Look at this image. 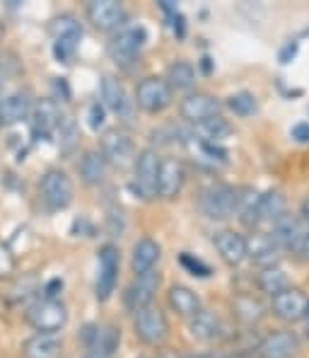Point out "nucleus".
Instances as JSON below:
<instances>
[{
    "label": "nucleus",
    "instance_id": "7c9ffc66",
    "mask_svg": "<svg viewBox=\"0 0 309 358\" xmlns=\"http://www.w3.org/2000/svg\"><path fill=\"white\" fill-rule=\"evenodd\" d=\"M49 34L54 41L66 39H82V27L73 15H59L49 22Z\"/></svg>",
    "mask_w": 309,
    "mask_h": 358
},
{
    "label": "nucleus",
    "instance_id": "473e14b6",
    "mask_svg": "<svg viewBox=\"0 0 309 358\" xmlns=\"http://www.w3.org/2000/svg\"><path fill=\"white\" fill-rule=\"evenodd\" d=\"M196 134L201 136V143H218L232 134V126L225 117H213L203 124H196Z\"/></svg>",
    "mask_w": 309,
    "mask_h": 358
},
{
    "label": "nucleus",
    "instance_id": "39448f33",
    "mask_svg": "<svg viewBox=\"0 0 309 358\" xmlns=\"http://www.w3.org/2000/svg\"><path fill=\"white\" fill-rule=\"evenodd\" d=\"M133 331H135V339H140L143 344L148 346L162 344L167 339V334H169L167 315L157 305H148V308L138 310L133 315Z\"/></svg>",
    "mask_w": 309,
    "mask_h": 358
},
{
    "label": "nucleus",
    "instance_id": "72a5a7b5",
    "mask_svg": "<svg viewBox=\"0 0 309 358\" xmlns=\"http://www.w3.org/2000/svg\"><path fill=\"white\" fill-rule=\"evenodd\" d=\"M167 83L172 90H188L196 83V68L188 61H174L167 68Z\"/></svg>",
    "mask_w": 309,
    "mask_h": 358
},
{
    "label": "nucleus",
    "instance_id": "aec40b11",
    "mask_svg": "<svg viewBox=\"0 0 309 358\" xmlns=\"http://www.w3.org/2000/svg\"><path fill=\"white\" fill-rule=\"evenodd\" d=\"M162 247L160 242H155L153 238H143L135 242L133 255H130V268H133L135 276H145V273L155 271V264L160 262Z\"/></svg>",
    "mask_w": 309,
    "mask_h": 358
},
{
    "label": "nucleus",
    "instance_id": "412c9836",
    "mask_svg": "<svg viewBox=\"0 0 309 358\" xmlns=\"http://www.w3.org/2000/svg\"><path fill=\"white\" fill-rule=\"evenodd\" d=\"M34 109L29 92H13L0 97V121L3 124H20L22 119H27Z\"/></svg>",
    "mask_w": 309,
    "mask_h": 358
},
{
    "label": "nucleus",
    "instance_id": "6ab92c4d",
    "mask_svg": "<svg viewBox=\"0 0 309 358\" xmlns=\"http://www.w3.org/2000/svg\"><path fill=\"white\" fill-rule=\"evenodd\" d=\"M307 233H309V228L302 223L300 215L285 213L278 223L273 225V238L280 247H285V250H300Z\"/></svg>",
    "mask_w": 309,
    "mask_h": 358
},
{
    "label": "nucleus",
    "instance_id": "5701e85b",
    "mask_svg": "<svg viewBox=\"0 0 309 358\" xmlns=\"http://www.w3.org/2000/svg\"><path fill=\"white\" fill-rule=\"evenodd\" d=\"M24 358H59L61 356V339L56 334H31L22 344Z\"/></svg>",
    "mask_w": 309,
    "mask_h": 358
},
{
    "label": "nucleus",
    "instance_id": "8fccbe9b",
    "mask_svg": "<svg viewBox=\"0 0 309 358\" xmlns=\"http://www.w3.org/2000/svg\"><path fill=\"white\" fill-rule=\"evenodd\" d=\"M201 68H203V73H211V59H203Z\"/></svg>",
    "mask_w": 309,
    "mask_h": 358
},
{
    "label": "nucleus",
    "instance_id": "a19ab883",
    "mask_svg": "<svg viewBox=\"0 0 309 358\" xmlns=\"http://www.w3.org/2000/svg\"><path fill=\"white\" fill-rule=\"evenodd\" d=\"M201 150L206 152L211 160H220V162H225V157H227V152H225L223 148H220L218 143H201Z\"/></svg>",
    "mask_w": 309,
    "mask_h": 358
},
{
    "label": "nucleus",
    "instance_id": "4d7b16f0",
    "mask_svg": "<svg viewBox=\"0 0 309 358\" xmlns=\"http://www.w3.org/2000/svg\"><path fill=\"white\" fill-rule=\"evenodd\" d=\"M0 126H3V121H0Z\"/></svg>",
    "mask_w": 309,
    "mask_h": 358
},
{
    "label": "nucleus",
    "instance_id": "5fc2aeb1",
    "mask_svg": "<svg viewBox=\"0 0 309 358\" xmlns=\"http://www.w3.org/2000/svg\"><path fill=\"white\" fill-rule=\"evenodd\" d=\"M307 322H309V313H307Z\"/></svg>",
    "mask_w": 309,
    "mask_h": 358
},
{
    "label": "nucleus",
    "instance_id": "2f4dec72",
    "mask_svg": "<svg viewBox=\"0 0 309 358\" xmlns=\"http://www.w3.org/2000/svg\"><path fill=\"white\" fill-rule=\"evenodd\" d=\"M256 286L273 298V296H278V293L285 291V288H290V283H287V273L282 271V268L271 266V268H264V271L256 276Z\"/></svg>",
    "mask_w": 309,
    "mask_h": 358
},
{
    "label": "nucleus",
    "instance_id": "f8f14e48",
    "mask_svg": "<svg viewBox=\"0 0 309 358\" xmlns=\"http://www.w3.org/2000/svg\"><path fill=\"white\" fill-rule=\"evenodd\" d=\"M85 15L92 22V27H97L99 31L119 29L126 20L123 5L116 3V0H90L85 8Z\"/></svg>",
    "mask_w": 309,
    "mask_h": 358
},
{
    "label": "nucleus",
    "instance_id": "3c124183",
    "mask_svg": "<svg viewBox=\"0 0 309 358\" xmlns=\"http://www.w3.org/2000/svg\"><path fill=\"white\" fill-rule=\"evenodd\" d=\"M229 358H261L259 354H232Z\"/></svg>",
    "mask_w": 309,
    "mask_h": 358
},
{
    "label": "nucleus",
    "instance_id": "49530a36",
    "mask_svg": "<svg viewBox=\"0 0 309 358\" xmlns=\"http://www.w3.org/2000/svg\"><path fill=\"white\" fill-rule=\"evenodd\" d=\"M300 218H302V223L309 228V196L302 201V206H300Z\"/></svg>",
    "mask_w": 309,
    "mask_h": 358
},
{
    "label": "nucleus",
    "instance_id": "a18cd8bd",
    "mask_svg": "<svg viewBox=\"0 0 309 358\" xmlns=\"http://www.w3.org/2000/svg\"><path fill=\"white\" fill-rule=\"evenodd\" d=\"M54 90L56 92H63V97H70V92H68V85H66V80L63 78H56V83H54Z\"/></svg>",
    "mask_w": 309,
    "mask_h": 358
},
{
    "label": "nucleus",
    "instance_id": "b1692460",
    "mask_svg": "<svg viewBox=\"0 0 309 358\" xmlns=\"http://www.w3.org/2000/svg\"><path fill=\"white\" fill-rule=\"evenodd\" d=\"M167 300H169V308L174 310L176 315H181V317L193 320L198 313H201V298H198L196 293L191 291V288L179 286V283L169 288V293H167Z\"/></svg>",
    "mask_w": 309,
    "mask_h": 358
},
{
    "label": "nucleus",
    "instance_id": "f3484780",
    "mask_svg": "<svg viewBox=\"0 0 309 358\" xmlns=\"http://www.w3.org/2000/svg\"><path fill=\"white\" fill-rule=\"evenodd\" d=\"M29 117H31L29 119L31 134H34L36 138H49L61 126V119H63L56 99H39V102H34V109H31Z\"/></svg>",
    "mask_w": 309,
    "mask_h": 358
},
{
    "label": "nucleus",
    "instance_id": "c9c22d12",
    "mask_svg": "<svg viewBox=\"0 0 309 358\" xmlns=\"http://www.w3.org/2000/svg\"><path fill=\"white\" fill-rule=\"evenodd\" d=\"M179 262H181V266H184L186 271L191 273V276H198V278H208V276H211V266H208L203 259H198V257L188 255V252H181Z\"/></svg>",
    "mask_w": 309,
    "mask_h": 358
},
{
    "label": "nucleus",
    "instance_id": "f03ea898",
    "mask_svg": "<svg viewBox=\"0 0 309 358\" xmlns=\"http://www.w3.org/2000/svg\"><path fill=\"white\" fill-rule=\"evenodd\" d=\"M24 317L41 334H56V331H61L68 324V308L61 300L39 298L29 305Z\"/></svg>",
    "mask_w": 309,
    "mask_h": 358
},
{
    "label": "nucleus",
    "instance_id": "864d4df0",
    "mask_svg": "<svg viewBox=\"0 0 309 358\" xmlns=\"http://www.w3.org/2000/svg\"><path fill=\"white\" fill-rule=\"evenodd\" d=\"M184 358H203V356H193V354H191V356H184Z\"/></svg>",
    "mask_w": 309,
    "mask_h": 358
},
{
    "label": "nucleus",
    "instance_id": "ddd939ff",
    "mask_svg": "<svg viewBox=\"0 0 309 358\" xmlns=\"http://www.w3.org/2000/svg\"><path fill=\"white\" fill-rule=\"evenodd\" d=\"M179 114H181V119H186L188 124L196 126L213 117H220V102L208 92H191L181 99Z\"/></svg>",
    "mask_w": 309,
    "mask_h": 358
},
{
    "label": "nucleus",
    "instance_id": "f257e3e1",
    "mask_svg": "<svg viewBox=\"0 0 309 358\" xmlns=\"http://www.w3.org/2000/svg\"><path fill=\"white\" fill-rule=\"evenodd\" d=\"M77 339L85 344L82 358H114L121 344V329L116 324H85Z\"/></svg>",
    "mask_w": 309,
    "mask_h": 358
},
{
    "label": "nucleus",
    "instance_id": "c03bdc74",
    "mask_svg": "<svg viewBox=\"0 0 309 358\" xmlns=\"http://www.w3.org/2000/svg\"><path fill=\"white\" fill-rule=\"evenodd\" d=\"M295 54H297V41H287L285 46L280 49V63H290L292 59H295Z\"/></svg>",
    "mask_w": 309,
    "mask_h": 358
},
{
    "label": "nucleus",
    "instance_id": "bb28decb",
    "mask_svg": "<svg viewBox=\"0 0 309 358\" xmlns=\"http://www.w3.org/2000/svg\"><path fill=\"white\" fill-rule=\"evenodd\" d=\"M99 97H102L99 102L107 109H112V112L119 114L126 109V90L121 83H119V78L104 76L102 83H99Z\"/></svg>",
    "mask_w": 309,
    "mask_h": 358
},
{
    "label": "nucleus",
    "instance_id": "0eeeda50",
    "mask_svg": "<svg viewBox=\"0 0 309 358\" xmlns=\"http://www.w3.org/2000/svg\"><path fill=\"white\" fill-rule=\"evenodd\" d=\"M41 201L49 210H63L73 201V182L63 170H49L39 184Z\"/></svg>",
    "mask_w": 309,
    "mask_h": 358
},
{
    "label": "nucleus",
    "instance_id": "6e6d98bb",
    "mask_svg": "<svg viewBox=\"0 0 309 358\" xmlns=\"http://www.w3.org/2000/svg\"><path fill=\"white\" fill-rule=\"evenodd\" d=\"M140 358H148V356H140Z\"/></svg>",
    "mask_w": 309,
    "mask_h": 358
},
{
    "label": "nucleus",
    "instance_id": "dca6fc26",
    "mask_svg": "<svg viewBox=\"0 0 309 358\" xmlns=\"http://www.w3.org/2000/svg\"><path fill=\"white\" fill-rule=\"evenodd\" d=\"M213 245H216L225 264L229 266H239L249 257V240L239 235L237 230H220L213 238Z\"/></svg>",
    "mask_w": 309,
    "mask_h": 358
},
{
    "label": "nucleus",
    "instance_id": "9b49d317",
    "mask_svg": "<svg viewBox=\"0 0 309 358\" xmlns=\"http://www.w3.org/2000/svg\"><path fill=\"white\" fill-rule=\"evenodd\" d=\"M271 310L273 315L282 322H300V320H307L309 313V298L300 288H285L278 296L271 298Z\"/></svg>",
    "mask_w": 309,
    "mask_h": 358
},
{
    "label": "nucleus",
    "instance_id": "c756f323",
    "mask_svg": "<svg viewBox=\"0 0 309 358\" xmlns=\"http://www.w3.org/2000/svg\"><path fill=\"white\" fill-rule=\"evenodd\" d=\"M285 206H287L285 194L278 192V189H271V192L261 194V220L276 225L285 215Z\"/></svg>",
    "mask_w": 309,
    "mask_h": 358
},
{
    "label": "nucleus",
    "instance_id": "de8ad7c7",
    "mask_svg": "<svg viewBox=\"0 0 309 358\" xmlns=\"http://www.w3.org/2000/svg\"><path fill=\"white\" fill-rule=\"evenodd\" d=\"M172 24H174V31H176V34L184 36V17H181V15H176L174 22H172Z\"/></svg>",
    "mask_w": 309,
    "mask_h": 358
},
{
    "label": "nucleus",
    "instance_id": "4c0bfd02",
    "mask_svg": "<svg viewBox=\"0 0 309 358\" xmlns=\"http://www.w3.org/2000/svg\"><path fill=\"white\" fill-rule=\"evenodd\" d=\"M10 293H15V298H17V300H22V298L31 296V293H36V276H34V273H24L22 278H17V283H15Z\"/></svg>",
    "mask_w": 309,
    "mask_h": 358
},
{
    "label": "nucleus",
    "instance_id": "a211bd4d",
    "mask_svg": "<svg viewBox=\"0 0 309 358\" xmlns=\"http://www.w3.org/2000/svg\"><path fill=\"white\" fill-rule=\"evenodd\" d=\"M300 349V341L292 331H271L261 339L259 344V356L261 358H292Z\"/></svg>",
    "mask_w": 309,
    "mask_h": 358
},
{
    "label": "nucleus",
    "instance_id": "c85d7f7f",
    "mask_svg": "<svg viewBox=\"0 0 309 358\" xmlns=\"http://www.w3.org/2000/svg\"><path fill=\"white\" fill-rule=\"evenodd\" d=\"M232 313L242 324H256L266 315V308L254 296H237L232 303Z\"/></svg>",
    "mask_w": 309,
    "mask_h": 358
},
{
    "label": "nucleus",
    "instance_id": "e433bc0d",
    "mask_svg": "<svg viewBox=\"0 0 309 358\" xmlns=\"http://www.w3.org/2000/svg\"><path fill=\"white\" fill-rule=\"evenodd\" d=\"M80 46V39H66V41H54V56L59 63H70L75 59V51Z\"/></svg>",
    "mask_w": 309,
    "mask_h": 358
},
{
    "label": "nucleus",
    "instance_id": "603ef678",
    "mask_svg": "<svg viewBox=\"0 0 309 358\" xmlns=\"http://www.w3.org/2000/svg\"><path fill=\"white\" fill-rule=\"evenodd\" d=\"M3 39H5V24L0 22V44H3Z\"/></svg>",
    "mask_w": 309,
    "mask_h": 358
},
{
    "label": "nucleus",
    "instance_id": "1a4fd4ad",
    "mask_svg": "<svg viewBox=\"0 0 309 358\" xmlns=\"http://www.w3.org/2000/svg\"><path fill=\"white\" fill-rule=\"evenodd\" d=\"M99 268H97V283H94V296H97L99 303L112 298L114 288H116V278H119V250L114 245H104L99 250Z\"/></svg>",
    "mask_w": 309,
    "mask_h": 358
},
{
    "label": "nucleus",
    "instance_id": "f704fd0d",
    "mask_svg": "<svg viewBox=\"0 0 309 358\" xmlns=\"http://www.w3.org/2000/svg\"><path fill=\"white\" fill-rule=\"evenodd\" d=\"M227 107L232 109L237 117H251V114L259 109V102H256V97L247 90H242V92H234L227 97Z\"/></svg>",
    "mask_w": 309,
    "mask_h": 358
},
{
    "label": "nucleus",
    "instance_id": "423d86ee",
    "mask_svg": "<svg viewBox=\"0 0 309 358\" xmlns=\"http://www.w3.org/2000/svg\"><path fill=\"white\" fill-rule=\"evenodd\" d=\"M172 92H174V90L169 87L167 78L148 76L135 87V102H138V107L143 109V112L160 114L172 104Z\"/></svg>",
    "mask_w": 309,
    "mask_h": 358
},
{
    "label": "nucleus",
    "instance_id": "cd10ccee",
    "mask_svg": "<svg viewBox=\"0 0 309 358\" xmlns=\"http://www.w3.org/2000/svg\"><path fill=\"white\" fill-rule=\"evenodd\" d=\"M188 329H191V334L196 336V339L213 341V339H218V336H220V331H223V324H220V320H218L216 313H211V310H201V313H198L196 317L191 320Z\"/></svg>",
    "mask_w": 309,
    "mask_h": 358
},
{
    "label": "nucleus",
    "instance_id": "4468645a",
    "mask_svg": "<svg viewBox=\"0 0 309 358\" xmlns=\"http://www.w3.org/2000/svg\"><path fill=\"white\" fill-rule=\"evenodd\" d=\"M186 182V167L176 157H162L160 179H157V196L160 199H176L184 189Z\"/></svg>",
    "mask_w": 309,
    "mask_h": 358
},
{
    "label": "nucleus",
    "instance_id": "ea45409f",
    "mask_svg": "<svg viewBox=\"0 0 309 358\" xmlns=\"http://www.w3.org/2000/svg\"><path fill=\"white\" fill-rule=\"evenodd\" d=\"M104 104L102 102H92L90 104V112H87V124H90L92 131H99L104 126Z\"/></svg>",
    "mask_w": 309,
    "mask_h": 358
},
{
    "label": "nucleus",
    "instance_id": "6e6552de",
    "mask_svg": "<svg viewBox=\"0 0 309 358\" xmlns=\"http://www.w3.org/2000/svg\"><path fill=\"white\" fill-rule=\"evenodd\" d=\"M102 155L107 160V165H114L119 170H126V167L135 165V160H138L133 138L121 129H112L102 136Z\"/></svg>",
    "mask_w": 309,
    "mask_h": 358
},
{
    "label": "nucleus",
    "instance_id": "393cba45",
    "mask_svg": "<svg viewBox=\"0 0 309 358\" xmlns=\"http://www.w3.org/2000/svg\"><path fill=\"white\" fill-rule=\"evenodd\" d=\"M237 215L247 228H256L261 223V194L256 189H237Z\"/></svg>",
    "mask_w": 309,
    "mask_h": 358
},
{
    "label": "nucleus",
    "instance_id": "9d476101",
    "mask_svg": "<svg viewBox=\"0 0 309 358\" xmlns=\"http://www.w3.org/2000/svg\"><path fill=\"white\" fill-rule=\"evenodd\" d=\"M145 39H148V31L143 27H126L109 41V56H112V61L119 63V66H128V63H133L135 56L140 54Z\"/></svg>",
    "mask_w": 309,
    "mask_h": 358
},
{
    "label": "nucleus",
    "instance_id": "4be33fe9",
    "mask_svg": "<svg viewBox=\"0 0 309 358\" xmlns=\"http://www.w3.org/2000/svg\"><path fill=\"white\" fill-rule=\"evenodd\" d=\"M278 250L280 245L276 242L273 235H266V233H259L249 240V257L254 259V264L264 266V268H271L278 264Z\"/></svg>",
    "mask_w": 309,
    "mask_h": 358
},
{
    "label": "nucleus",
    "instance_id": "79ce46f5",
    "mask_svg": "<svg viewBox=\"0 0 309 358\" xmlns=\"http://www.w3.org/2000/svg\"><path fill=\"white\" fill-rule=\"evenodd\" d=\"M61 291H63V281H61V278H51V281H46V286H44V298L59 300Z\"/></svg>",
    "mask_w": 309,
    "mask_h": 358
},
{
    "label": "nucleus",
    "instance_id": "37998d69",
    "mask_svg": "<svg viewBox=\"0 0 309 358\" xmlns=\"http://www.w3.org/2000/svg\"><path fill=\"white\" fill-rule=\"evenodd\" d=\"M290 136L295 141H300V143H307V141H309V121H300V124L292 126Z\"/></svg>",
    "mask_w": 309,
    "mask_h": 358
},
{
    "label": "nucleus",
    "instance_id": "09e8293b",
    "mask_svg": "<svg viewBox=\"0 0 309 358\" xmlns=\"http://www.w3.org/2000/svg\"><path fill=\"white\" fill-rule=\"evenodd\" d=\"M300 252H302V257H305V259H309V233H307V238H305V242H302Z\"/></svg>",
    "mask_w": 309,
    "mask_h": 358
},
{
    "label": "nucleus",
    "instance_id": "20e7f679",
    "mask_svg": "<svg viewBox=\"0 0 309 358\" xmlns=\"http://www.w3.org/2000/svg\"><path fill=\"white\" fill-rule=\"evenodd\" d=\"M201 208L211 220H227L237 213V189L229 184L216 182L203 189Z\"/></svg>",
    "mask_w": 309,
    "mask_h": 358
},
{
    "label": "nucleus",
    "instance_id": "a878e982",
    "mask_svg": "<svg viewBox=\"0 0 309 358\" xmlns=\"http://www.w3.org/2000/svg\"><path fill=\"white\" fill-rule=\"evenodd\" d=\"M77 172H80V179L87 184V187L102 184L104 175H107V160H104L102 150L82 152L80 162H77Z\"/></svg>",
    "mask_w": 309,
    "mask_h": 358
},
{
    "label": "nucleus",
    "instance_id": "7ed1b4c3",
    "mask_svg": "<svg viewBox=\"0 0 309 358\" xmlns=\"http://www.w3.org/2000/svg\"><path fill=\"white\" fill-rule=\"evenodd\" d=\"M160 167H162V157L155 150H143L138 152V160L133 165V182L130 189L138 199L150 201L157 196V179H160Z\"/></svg>",
    "mask_w": 309,
    "mask_h": 358
},
{
    "label": "nucleus",
    "instance_id": "2eb2a0df",
    "mask_svg": "<svg viewBox=\"0 0 309 358\" xmlns=\"http://www.w3.org/2000/svg\"><path fill=\"white\" fill-rule=\"evenodd\" d=\"M160 281L162 278L157 271H150V273H145V276H135V281L130 283L123 293L126 308L133 310V313H138V310L153 305V298H155L157 288H160Z\"/></svg>",
    "mask_w": 309,
    "mask_h": 358
},
{
    "label": "nucleus",
    "instance_id": "58836bf2",
    "mask_svg": "<svg viewBox=\"0 0 309 358\" xmlns=\"http://www.w3.org/2000/svg\"><path fill=\"white\" fill-rule=\"evenodd\" d=\"M15 266H17V262H15L13 250H10L8 245H3V242H0V278L13 276Z\"/></svg>",
    "mask_w": 309,
    "mask_h": 358
}]
</instances>
